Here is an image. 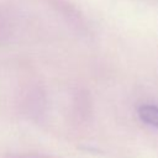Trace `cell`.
Listing matches in <instances>:
<instances>
[{"label":"cell","mask_w":158,"mask_h":158,"mask_svg":"<svg viewBox=\"0 0 158 158\" xmlns=\"http://www.w3.org/2000/svg\"><path fill=\"white\" fill-rule=\"evenodd\" d=\"M138 115L143 122L147 125L158 127V106L143 105L138 109Z\"/></svg>","instance_id":"6da1fadb"}]
</instances>
